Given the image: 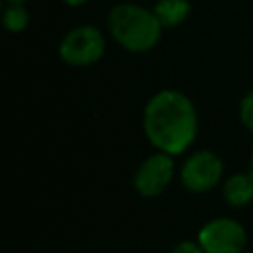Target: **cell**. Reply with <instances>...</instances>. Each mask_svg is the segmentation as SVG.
<instances>
[{
	"mask_svg": "<svg viewBox=\"0 0 253 253\" xmlns=\"http://www.w3.org/2000/svg\"><path fill=\"white\" fill-rule=\"evenodd\" d=\"M239 119L247 130L253 132V89L247 91L239 103Z\"/></svg>",
	"mask_w": 253,
	"mask_h": 253,
	"instance_id": "cell-10",
	"label": "cell"
},
{
	"mask_svg": "<svg viewBox=\"0 0 253 253\" xmlns=\"http://www.w3.org/2000/svg\"><path fill=\"white\" fill-rule=\"evenodd\" d=\"M142 130L158 152L182 154L198 134L196 107L182 91L162 89L148 99L142 111Z\"/></svg>",
	"mask_w": 253,
	"mask_h": 253,
	"instance_id": "cell-1",
	"label": "cell"
},
{
	"mask_svg": "<svg viewBox=\"0 0 253 253\" xmlns=\"http://www.w3.org/2000/svg\"><path fill=\"white\" fill-rule=\"evenodd\" d=\"M26 0H8V4H24Z\"/></svg>",
	"mask_w": 253,
	"mask_h": 253,
	"instance_id": "cell-13",
	"label": "cell"
},
{
	"mask_svg": "<svg viewBox=\"0 0 253 253\" xmlns=\"http://www.w3.org/2000/svg\"><path fill=\"white\" fill-rule=\"evenodd\" d=\"M245 241L243 225L231 217L211 219L198 233V243L206 253H241Z\"/></svg>",
	"mask_w": 253,
	"mask_h": 253,
	"instance_id": "cell-5",
	"label": "cell"
},
{
	"mask_svg": "<svg viewBox=\"0 0 253 253\" xmlns=\"http://www.w3.org/2000/svg\"><path fill=\"white\" fill-rule=\"evenodd\" d=\"M223 174L221 158L211 150H198L190 154L180 170V180L190 192L202 194L215 188Z\"/></svg>",
	"mask_w": 253,
	"mask_h": 253,
	"instance_id": "cell-4",
	"label": "cell"
},
{
	"mask_svg": "<svg viewBox=\"0 0 253 253\" xmlns=\"http://www.w3.org/2000/svg\"><path fill=\"white\" fill-rule=\"evenodd\" d=\"M223 200L231 208H243L253 200V176L251 172H239L223 182Z\"/></svg>",
	"mask_w": 253,
	"mask_h": 253,
	"instance_id": "cell-7",
	"label": "cell"
},
{
	"mask_svg": "<svg viewBox=\"0 0 253 253\" xmlns=\"http://www.w3.org/2000/svg\"><path fill=\"white\" fill-rule=\"evenodd\" d=\"M2 22L8 32L20 34L30 26V14L24 4H8L2 14Z\"/></svg>",
	"mask_w": 253,
	"mask_h": 253,
	"instance_id": "cell-9",
	"label": "cell"
},
{
	"mask_svg": "<svg viewBox=\"0 0 253 253\" xmlns=\"http://www.w3.org/2000/svg\"><path fill=\"white\" fill-rule=\"evenodd\" d=\"M249 172H251V176H253V152H251V170H249Z\"/></svg>",
	"mask_w": 253,
	"mask_h": 253,
	"instance_id": "cell-14",
	"label": "cell"
},
{
	"mask_svg": "<svg viewBox=\"0 0 253 253\" xmlns=\"http://www.w3.org/2000/svg\"><path fill=\"white\" fill-rule=\"evenodd\" d=\"M105 45L107 42L99 28L81 24L63 36L59 43V57L71 67H89L103 57Z\"/></svg>",
	"mask_w": 253,
	"mask_h": 253,
	"instance_id": "cell-3",
	"label": "cell"
},
{
	"mask_svg": "<svg viewBox=\"0 0 253 253\" xmlns=\"http://www.w3.org/2000/svg\"><path fill=\"white\" fill-rule=\"evenodd\" d=\"M107 28L111 38L126 51L144 53L156 47L162 36V24L154 10L142 8L138 4L123 2L111 8L107 18Z\"/></svg>",
	"mask_w": 253,
	"mask_h": 253,
	"instance_id": "cell-2",
	"label": "cell"
},
{
	"mask_svg": "<svg viewBox=\"0 0 253 253\" xmlns=\"http://www.w3.org/2000/svg\"><path fill=\"white\" fill-rule=\"evenodd\" d=\"M170 253H206L202 249L200 243H194V241H180Z\"/></svg>",
	"mask_w": 253,
	"mask_h": 253,
	"instance_id": "cell-11",
	"label": "cell"
},
{
	"mask_svg": "<svg viewBox=\"0 0 253 253\" xmlns=\"http://www.w3.org/2000/svg\"><path fill=\"white\" fill-rule=\"evenodd\" d=\"M63 4H67V6H73V8H77V6H83V4H87L89 0H61Z\"/></svg>",
	"mask_w": 253,
	"mask_h": 253,
	"instance_id": "cell-12",
	"label": "cell"
},
{
	"mask_svg": "<svg viewBox=\"0 0 253 253\" xmlns=\"http://www.w3.org/2000/svg\"><path fill=\"white\" fill-rule=\"evenodd\" d=\"M174 178V156L166 152L150 154L134 172V190L144 198L160 196Z\"/></svg>",
	"mask_w": 253,
	"mask_h": 253,
	"instance_id": "cell-6",
	"label": "cell"
},
{
	"mask_svg": "<svg viewBox=\"0 0 253 253\" xmlns=\"http://www.w3.org/2000/svg\"><path fill=\"white\" fill-rule=\"evenodd\" d=\"M152 10L162 28H176L190 16L192 6L188 0H158Z\"/></svg>",
	"mask_w": 253,
	"mask_h": 253,
	"instance_id": "cell-8",
	"label": "cell"
}]
</instances>
